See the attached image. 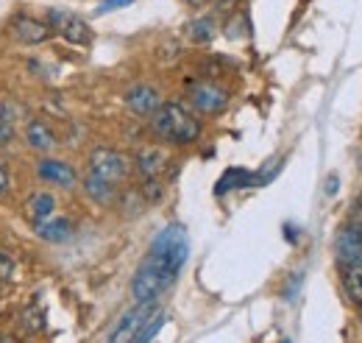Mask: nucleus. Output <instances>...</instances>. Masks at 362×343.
Returning <instances> with one entry per match:
<instances>
[{"label":"nucleus","mask_w":362,"mask_h":343,"mask_svg":"<svg viewBox=\"0 0 362 343\" xmlns=\"http://www.w3.org/2000/svg\"><path fill=\"white\" fill-rule=\"evenodd\" d=\"M84 196L90 198L92 204H98V207H109V204H115L117 201V184L115 181H109V179H100L98 173H87L84 176Z\"/></svg>","instance_id":"nucleus-12"},{"label":"nucleus","mask_w":362,"mask_h":343,"mask_svg":"<svg viewBox=\"0 0 362 343\" xmlns=\"http://www.w3.org/2000/svg\"><path fill=\"white\" fill-rule=\"evenodd\" d=\"M254 176L248 171H240V168H234V171H226V176L218 181V196H223L226 190H234V187H248V181H251Z\"/></svg>","instance_id":"nucleus-19"},{"label":"nucleus","mask_w":362,"mask_h":343,"mask_svg":"<svg viewBox=\"0 0 362 343\" xmlns=\"http://www.w3.org/2000/svg\"><path fill=\"white\" fill-rule=\"evenodd\" d=\"M187 257H189V237H187L184 226L181 223L165 226L153 237L145 259L134 271L132 296L136 304H156V299L179 279Z\"/></svg>","instance_id":"nucleus-1"},{"label":"nucleus","mask_w":362,"mask_h":343,"mask_svg":"<svg viewBox=\"0 0 362 343\" xmlns=\"http://www.w3.org/2000/svg\"><path fill=\"white\" fill-rule=\"evenodd\" d=\"M187 95L192 109L201 115H221L228 106V92L215 81H192Z\"/></svg>","instance_id":"nucleus-5"},{"label":"nucleus","mask_w":362,"mask_h":343,"mask_svg":"<svg viewBox=\"0 0 362 343\" xmlns=\"http://www.w3.org/2000/svg\"><path fill=\"white\" fill-rule=\"evenodd\" d=\"M8 34L23 45H42L53 37V31L47 28V23L34 20V17H28V14H17V17L8 23Z\"/></svg>","instance_id":"nucleus-8"},{"label":"nucleus","mask_w":362,"mask_h":343,"mask_svg":"<svg viewBox=\"0 0 362 343\" xmlns=\"http://www.w3.org/2000/svg\"><path fill=\"white\" fill-rule=\"evenodd\" d=\"M360 315H362V304H360Z\"/></svg>","instance_id":"nucleus-28"},{"label":"nucleus","mask_w":362,"mask_h":343,"mask_svg":"<svg viewBox=\"0 0 362 343\" xmlns=\"http://www.w3.org/2000/svg\"><path fill=\"white\" fill-rule=\"evenodd\" d=\"M334 254H337V262L343 268L362 259V220H351L340 229V235L334 240Z\"/></svg>","instance_id":"nucleus-7"},{"label":"nucleus","mask_w":362,"mask_h":343,"mask_svg":"<svg viewBox=\"0 0 362 343\" xmlns=\"http://www.w3.org/2000/svg\"><path fill=\"white\" fill-rule=\"evenodd\" d=\"M326 193L332 196V193H337V179H329V187H326Z\"/></svg>","instance_id":"nucleus-25"},{"label":"nucleus","mask_w":362,"mask_h":343,"mask_svg":"<svg viewBox=\"0 0 362 343\" xmlns=\"http://www.w3.org/2000/svg\"><path fill=\"white\" fill-rule=\"evenodd\" d=\"M162 327H165V313H159V310H156V313L145 321V327L136 332V338L132 343H151L156 335H159V330H162Z\"/></svg>","instance_id":"nucleus-18"},{"label":"nucleus","mask_w":362,"mask_h":343,"mask_svg":"<svg viewBox=\"0 0 362 343\" xmlns=\"http://www.w3.org/2000/svg\"><path fill=\"white\" fill-rule=\"evenodd\" d=\"M28 215H31L34 226L50 220V218L56 215V198H53L50 193H37V196L28 201Z\"/></svg>","instance_id":"nucleus-15"},{"label":"nucleus","mask_w":362,"mask_h":343,"mask_svg":"<svg viewBox=\"0 0 362 343\" xmlns=\"http://www.w3.org/2000/svg\"><path fill=\"white\" fill-rule=\"evenodd\" d=\"M34 232H37L42 240H47V243H67V240H73L76 226H73V220H70V218L53 215V218L45 220V223H37V226H34Z\"/></svg>","instance_id":"nucleus-14"},{"label":"nucleus","mask_w":362,"mask_h":343,"mask_svg":"<svg viewBox=\"0 0 362 343\" xmlns=\"http://www.w3.org/2000/svg\"><path fill=\"white\" fill-rule=\"evenodd\" d=\"M14 259L6 249H0V282H11L14 279Z\"/></svg>","instance_id":"nucleus-21"},{"label":"nucleus","mask_w":362,"mask_h":343,"mask_svg":"<svg viewBox=\"0 0 362 343\" xmlns=\"http://www.w3.org/2000/svg\"><path fill=\"white\" fill-rule=\"evenodd\" d=\"M156 313V304H136L129 313H123V318L115 324V330L109 332L106 343H132L136 338V332L145 327V321Z\"/></svg>","instance_id":"nucleus-6"},{"label":"nucleus","mask_w":362,"mask_h":343,"mask_svg":"<svg viewBox=\"0 0 362 343\" xmlns=\"http://www.w3.org/2000/svg\"><path fill=\"white\" fill-rule=\"evenodd\" d=\"M42 327H45V324H42V313L34 310V304L25 307V313H23V330H28V332H40Z\"/></svg>","instance_id":"nucleus-20"},{"label":"nucleus","mask_w":362,"mask_h":343,"mask_svg":"<svg viewBox=\"0 0 362 343\" xmlns=\"http://www.w3.org/2000/svg\"><path fill=\"white\" fill-rule=\"evenodd\" d=\"M0 338H3V335H0Z\"/></svg>","instance_id":"nucleus-30"},{"label":"nucleus","mask_w":362,"mask_h":343,"mask_svg":"<svg viewBox=\"0 0 362 343\" xmlns=\"http://www.w3.org/2000/svg\"><path fill=\"white\" fill-rule=\"evenodd\" d=\"M129 3H134V0H103V3L98 6V11H112V9H123V6H129Z\"/></svg>","instance_id":"nucleus-24"},{"label":"nucleus","mask_w":362,"mask_h":343,"mask_svg":"<svg viewBox=\"0 0 362 343\" xmlns=\"http://www.w3.org/2000/svg\"><path fill=\"white\" fill-rule=\"evenodd\" d=\"M123 101H126V106L134 115H142V118H153L159 112V106L165 103L162 101V92L151 84H134L123 95Z\"/></svg>","instance_id":"nucleus-9"},{"label":"nucleus","mask_w":362,"mask_h":343,"mask_svg":"<svg viewBox=\"0 0 362 343\" xmlns=\"http://www.w3.org/2000/svg\"><path fill=\"white\" fill-rule=\"evenodd\" d=\"M151 131L170 145H189L201 137V120L179 101H165L151 118Z\"/></svg>","instance_id":"nucleus-2"},{"label":"nucleus","mask_w":362,"mask_h":343,"mask_svg":"<svg viewBox=\"0 0 362 343\" xmlns=\"http://www.w3.org/2000/svg\"><path fill=\"white\" fill-rule=\"evenodd\" d=\"M168 165H170V157H168V151L162 145H145L134 154V168L142 176V181L159 179L162 173L168 171Z\"/></svg>","instance_id":"nucleus-10"},{"label":"nucleus","mask_w":362,"mask_h":343,"mask_svg":"<svg viewBox=\"0 0 362 343\" xmlns=\"http://www.w3.org/2000/svg\"><path fill=\"white\" fill-rule=\"evenodd\" d=\"M187 34L192 43H209L215 37V20L212 17H198L187 26Z\"/></svg>","instance_id":"nucleus-17"},{"label":"nucleus","mask_w":362,"mask_h":343,"mask_svg":"<svg viewBox=\"0 0 362 343\" xmlns=\"http://www.w3.org/2000/svg\"><path fill=\"white\" fill-rule=\"evenodd\" d=\"M281 343H290V341H281Z\"/></svg>","instance_id":"nucleus-29"},{"label":"nucleus","mask_w":362,"mask_h":343,"mask_svg":"<svg viewBox=\"0 0 362 343\" xmlns=\"http://www.w3.org/2000/svg\"><path fill=\"white\" fill-rule=\"evenodd\" d=\"M37 173L40 179L47 181V184H56V187H64V190H73L76 181H78V173L70 162L64 159H53V157H42L37 162Z\"/></svg>","instance_id":"nucleus-11"},{"label":"nucleus","mask_w":362,"mask_h":343,"mask_svg":"<svg viewBox=\"0 0 362 343\" xmlns=\"http://www.w3.org/2000/svg\"><path fill=\"white\" fill-rule=\"evenodd\" d=\"M47 28L53 34H59L62 40L73 45H90L92 43V28L84 17H78L76 11H67V9H47L45 14Z\"/></svg>","instance_id":"nucleus-3"},{"label":"nucleus","mask_w":362,"mask_h":343,"mask_svg":"<svg viewBox=\"0 0 362 343\" xmlns=\"http://www.w3.org/2000/svg\"><path fill=\"white\" fill-rule=\"evenodd\" d=\"M192 6H204V3H209V0H189Z\"/></svg>","instance_id":"nucleus-26"},{"label":"nucleus","mask_w":362,"mask_h":343,"mask_svg":"<svg viewBox=\"0 0 362 343\" xmlns=\"http://www.w3.org/2000/svg\"><path fill=\"white\" fill-rule=\"evenodd\" d=\"M343 291H346V296L351 301L362 304V259H357L354 265L346 268V274H343Z\"/></svg>","instance_id":"nucleus-16"},{"label":"nucleus","mask_w":362,"mask_h":343,"mask_svg":"<svg viewBox=\"0 0 362 343\" xmlns=\"http://www.w3.org/2000/svg\"><path fill=\"white\" fill-rule=\"evenodd\" d=\"M11 140H14V120L0 109V145H6Z\"/></svg>","instance_id":"nucleus-22"},{"label":"nucleus","mask_w":362,"mask_h":343,"mask_svg":"<svg viewBox=\"0 0 362 343\" xmlns=\"http://www.w3.org/2000/svg\"><path fill=\"white\" fill-rule=\"evenodd\" d=\"M23 137H25V145L37 154H50L56 148V131L50 129L45 120H28Z\"/></svg>","instance_id":"nucleus-13"},{"label":"nucleus","mask_w":362,"mask_h":343,"mask_svg":"<svg viewBox=\"0 0 362 343\" xmlns=\"http://www.w3.org/2000/svg\"><path fill=\"white\" fill-rule=\"evenodd\" d=\"M90 171L98 173L100 179H109V181L117 184L132 173V159L117 148L98 145V148H92L90 154Z\"/></svg>","instance_id":"nucleus-4"},{"label":"nucleus","mask_w":362,"mask_h":343,"mask_svg":"<svg viewBox=\"0 0 362 343\" xmlns=\"http://www.w3.org/2000/svg\"><path fill=\"white\" fill-rule=\"evenodd\" d=\"M11 190V173H8V168L0 162V196H6Z\"/></svg>","instance_id":"nucleus-23"},{"label":"nucleus","mask_w":362,"mask_h":343,"mask_svg":"<svg viewBox=\"0 0 362 343\" xmlns=\"http://www.w3.org/2000/svg\"><path fill=\"white\" fill-rule=\"evenodd\" d=\"M357 210L362 213V196H360V201H357Z\"/></svg>","instance_id":"nucleus-27"}]
</instances>
